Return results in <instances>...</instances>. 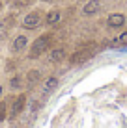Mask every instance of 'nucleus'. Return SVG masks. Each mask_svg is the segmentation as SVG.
Segmentation results:
<instances>
[{
	"label": "nucleus",
	"instance_id": "1",
	"mask_svg": "<svg viewBox=\"0 0 127 128\" xmlns=\"http://www.w3.org/2000/svg\"><path fill=\"white\" fill-rule=\"evenodd\" d=\"M51 41H52V35L51 34H45V35H41L39 39H36V43L32 45V48H30V58H39V56L43 54V52L49 48V45H51Z\"/></svg>",
	"mask_w": 127,
	"mask_h": 128
},
{
	"label": "nucleus",
	"instance_id": "2",
	"mask_svg": "<svg viewBox=\"0 0 127 128\" xmlns=\"http://www.w3.org/2000/svg\"><path fill=\"white\" fill-rule=\"evenodd\" d=\"M94 52H95V43H90L86 48H82V50L75 52V54L71 56V60H69V61H71V63H75V65H77V63H84L86 60L92 58V54H94Z\"/></svg>",
	"mask_w": 127,
	"mask_h": 128
},
{
	"label": "nucleus",
	"instance_id": "17",
	"mask_svg": "<svg viewBox=\"0 0 127 128\" xmlns=\"http://www.w3.org/2000/svg\"><path fill=\"white\" fill-rule=\"evenodd\" d=\"M47 2H51V0H47Z\"/></svg>",
	"mask_w": 127,
	"mask_h": 128
},
{
	"label": "nucleus",
	"instance_id": "3",
	"mask_svg": "<svg viewBox=\"0 0 127 128\" xmlns=\"http://www.w3.org/2000/svg\"><path fill=\"white\" fill-rule=\"evenodd\" d=\"M39 22H41V13L34 11V13H28V15L24 17L23 26H24V28H28V30H32V28H37Z\"/></svg>",
	"mask_w": 127,
	"mask_h": 128
},
{
	"label": "nucleus",
	"instance_id": "15",
	"mask_svg": "<svg viewBox=\"0 0 127 128\" xmlns=\"http://www.w3.org/2000/svg\"><path fill=\"white\" fill-rule=\"evenodd\" d=\"M0 10H2V0H0Z\"/></svg>",
	"mask_w": 127,
	"mask_h": 128
},
{
	"label": "nucleus",
	"instance_id": "11",
	"mask_svg": "<svg viewBox=\"0 0 127 128\" xmlns=\"http://www.w3.org/2000/svg\"><path fill=\"white\" fill-rule=\"evenodd\" d=\"M60 20V13L58 11H51L49 15H47V24H56Z\"/></svg>",
	"mask_w": 127,
	"mask_h": 128
},
{
	"label": "nucleus",
	"instance_id": "14",
	"mask_svg": "<svg viewBox=\"0 0 127 128\" xmlns=\"http://www.w3.org/2000/svg\"><path fill=\"white\" fill-rule=\"evenodd\" d=\"M118 43H121V45H127V32L120 35V39H118Z\"/></svg>",
	"mask_w": 127,
	"mask_h": 128
},
{
	"label": "nucleus",
	"instance_id": "16",
	"mask_svg": "<svg viewBox=\"0 0 127 128\" xmlns=\"http://www.w3.org/2000/svg\"><path fill=\"white\" fill-rule=\"evenodd\" d=\"M0 95H2V86H0Z\"/></svg>",
	"mask_w": 127,
	"mask_h": 128
},
{
	"label": "nucleus",
	"instance_id": "7",
	"mask_svg": "<svg viewBox=\"0 0 127 128\" xmlns=\"http://www.w3.org/2000/svg\"><path fill=\"white\" fill-rule=\"evenodd\" d=\"M28 45V39H26V35H19V37H15V41H13V52H21L23 48Z\"/></svg>",
	"mask_w": 127,
	"mask_h": 128
},
{
	"label": "nucleus",
	"instance_id": "6",
	"mask_svg": "<svg viewBox=\"0 0 127 128\" xmlns=\"http://www.w3.org/2000/svg\"><path fill=\"white\" fill-rule=\"evenodd\" d=\"M99 8H101L99 0H90V2L84 6V15H94V13L99 11Z\"/></svg>",
	"mask_w": 127,
	"mask_h": 128
},
{
	"label": "nucleus",
	"instance_id": "5",
	"mask_svg": "<svg viewBox=\"0 0 127 128\" xmlns=\"http://www.w3.org/2000/svg\"><path fill=\"white\" fill-rule=\"evenodd\" d=\"M107 22H108V26H112V28H118V26H123L125 17H123V15H120V13H114V15L108 17Z\"/></svg>",
	"mask_w": 127,
	"mask_h": 128
},
{
	"label": "nucleus",
	"instance_id": "10",
	"mask_svg": "<svg viewBox=\"0 0 127 128\" xmlns=\"http://www.w3.org/2000/svg\"><path fill=\"white\" fill-rule=\"evenodd\" d=\"M56 86H58V80H56V78H49V80L45 82V86H43V91H45V93H51Z\"/></svg>",
	"mask_w": 127,
	"mask_h": 128
},
{
	"label": "nucleus",
	"instance_id": "9",
	"mask_svg": "<svg viewBox=\"0 0 127 128\" xmlns=\"http://www.w3.org/2000/svg\"><path fill=\"white\" fill-rule=\"evenodd\" d=\"M64 56H65L64 48H56V50H52V52H51V61H62V60H64Z\"/></svg>",
	"mask_w": 127,
	"mask_h": 128
},
{
	"label": "nucleus",
	"instance_id": "12",
	"mask_svg": "<svg viewBox=\"0 0 127 128\" xmlns=\"http://www.w3.org/2000/svg\"><path fill=\"white\" fill-rule=\"evenodd\" d=\"M23 86V80H21V76H13L10 80V87L11 89H19V87Z\"/></svg>",
	"mask_w": 127,
	"mask_h": 128
},
{
	"label": "nucleus",
	"instance_id": "4",
	"mask_svg": "<svg viewBox=\"0 0 127 128\" xmlns=\"http://www.w3.org/2000/svg\"><path fill=\"white\" fill-rule=\"evenodd\" d=\"M24 104H26V95H19V96L15 98V102H13V108H11L10 117H11V119H15V117L24 110Z\"/></svg>",
	"mask_w": 127,
	"mask_h": 128
},
{
	"label": "nucleus",
	"instance_id": "13",
	"mask_svg": "<svg viewBox=\"0 0 127 128\" xmlns=\"http://www.w3.org/2000/svg\"><path fill=\"white\" fill-rule=\"evenodd\" d=\"M6 119V102H0V122Z\"/></svg>",
	"mask_w": 127,
	"mask_h": 128
},
{
	"label": "nucleus",
	"instance_id": "8",
	"mask_svg": "<svg viewBox=\"0 0 127 128\" xmlns=\"http://www.w3.org/2000/svg\"><path fill=\"white\" fill-rule=\"evenodd\" d=\"M39 78H41L39 70H30V72L26 74V84H28V86H36L39 82Z\"/></svg>",
	"mask_w": 127,
	"mask_h": 128
}]
</instances>
